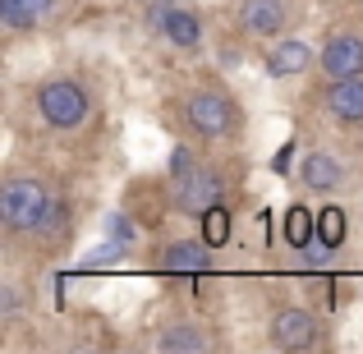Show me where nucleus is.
<instances>
[{
	"mask_svg": "<svg viewBox=\"0 0 363 354\" xmlns=\"http://www.w3.org/2000/svg\"><path fill=\"white\" fill-rule=\"evenodd\" d=\"M345 221H350V216L340 212V207H322V212H318V244L327 248V253H336V248L345 244V231H350Z\"/></svg>",
	"mask_w": 363,
	"mask_h": 354,
	"instance_id": "dca6fc26",
	"label": "nucleus"
},
{
	"mask_svg": "<svg viewBox=\"0 0 363 354\" xmlns=\"http://www.w3.org/2000/svg\"><path fill=\"white\" fill-rule=\"evenodd\" d=\"M143 28H147L152 37H161L175 55H189V60L207 51L203 9L189 5V0H147V9H143Z\"/></svg>",
	"mask_w": 363,
	"mask_h": 354,
	"instance_id": "39448f33",
	"label": "nucleus"
},
{
	"mask_svg": "<svg viewBox=\"0 0 363 354\" xmlns=\"http://www.w3.org/2000/svg\"><path fill=\"white\" fill-rule=\"evenodd\" d=\"M230 23L244 42H276L294 28V5L290 0H235Z\"/></svg>",
	"mask_w": 363,
	"mask_h": 354,
	"instance_id": "0eeeda50",
	"label": "nucleus"
},
{
	"mask_svg": "<svg viewBox=\"0 0 363 354\" xmlns=\"http://www.w3.org/2000/svg\"><path fill=\"white\" fill-rule=\"evenodd\" d=\"M262 70L272 83H290V79H303V74L318 70V46L308 42V37H276V42H267V55H262Z\"/></svg>",
	"mask_w": 363,
	"mask_h": 354,
	"instance_id": "1a4fd4ad",
	"label": "nucleus"
},
{
	"mask_svg": "<svg viewBox=\"0 0 363 354\" xmlns=\"http://www.w3.org/2000/svg\"><path fill=\"white\" fill-rule=\"evenodd\" d=\"M285 244H294V248H313L318 244V216H313L308 207L294 203L290 212H285Z\"/></svg>",
	"mask_w": 363,
	"mask_h": 354,
	"instance_id": "2eb2a0df",
	"label": "nucleus"
},
{
	"mask_svg": "<svg viewBox=\"0 0 363 354\" xmlns=\"http://www.w3.org/2000/svg\"><path fill=\"white\" fill-rule=\"evenodd\" d=\"M212 253L216 248L207 239H166L157 248V272L166 276H203L212 272Z\"/></svg>",
	"mask_w": 363,
	"mask_h": 354,
	"instance_id": "ddd939ff",
	"label": "nucleus"
},
{
	"mask_svg": "<svg viewBox=\"0 0 363 354\" xmlns=\"http://www.w3.org/2000/svg\"><path fill=\"white\" fill-rule=\"evenodd\" d=\"M235 175L212 157H198L194 148L179 143L170 157V175H166V203L179 216H207L212 207L230 203Z\"/></svg>",
	"mask_w": 363,
	"mask_h": 354,
	"instance_id": "20e7f679",
	"label": "nucleus"
},
{
	"mask_svg": "<svg viewBox=\"0 0 363 354\" xmlns=\"http://www.w3.org/2000/svg\"><path fill=\"white\" fill-rule=\"evenodd\" d=\"M152 350H161V354H216V350H225V336L212 322L175 318L152 336Z\"/></svg>",
	"mask_w": 363,
	"mask_h": 354,
	"instance_id": "9d476101",
	"label": "nucleus"
},
{
	"mask_svg": "<svg viewBox=\"0 0 363 354\" xmlns=\"http://www.w3.org/2000/svg\"><path fill=\"white\" fill-rule=\"evenodd\" d=\"M313 5H340V0H313Z\"/></svg>",
	"mask_w": 363,
	"mask_h": 354,
	"instance_id": "a211bd4d",
	"label": "nucleus"
},
{
	"mask_svg": "<svg viewBox=\"0 0 363 354\" xmlns=\"http://www.w3.org/2000/svg\"><path fill=\"white\" fill-rule=\"evenodd\" d=\"M65 14V0H0V23L9 33H37Z\"/></svg>",
	"mask_w": 363,
	"mask_h": 354,
	"instance_id": "4468645a",
	"label": "nucleus"
},
{
	"mask_svg": "<svg viewBox=\"0 0 363 354\" xmlns=\"http://www.w3.org/2000/svg\"><path fill=\"white\" fill-rule=\"evenodd\" d=\"M299 189L318 198H340L350 189V166L331 148H308L299 157Z\"/></svg>",
	"mask_w": 363,
	"mask_h": 354,
	"instance_id": "6e6552de",
	"label": "nucleus"
},
{
	"mask_svg": "<svg viewBox=\"0 0 363 354\" xmlns=\"http://www.w3.org/2000/svg\"><path fill=\"white\" fill-rule=\"evenodd\" d=\"M267 345L281 354H313L327 345V327L308 304H276L267 318Z\"/></svg>",
	"mask_w": 363,
	"mask_h": 354,
	"instance_id": "423d86ee",
	"label": "nucleus"
},
{
	"mask_svg": "<svg viewBox=\"0 0 363 354\" xmlns=\"http://www.w3.org/2000/svg\"><path fill=\"white\" fill-rule=\"evenodd\" d=\"M65 221L60 189L42 170H9L0 179V235L9 244H37L55 239Z\"/></svg>",
	"mask_w": 363,
	"mask_h": 354,
	"instance_id": "f03ea898",
	"label": "nucleus"
},
{
	"mask_svg": "<svg viewBox=\"0 0 363 354\" xmlns=\"http://www.w3.org/2000/svg\"><path fill=\"white\" fill-rule=\"evenodd\" d=\"M318 111L336 129H363V74H354V79H322Z\"/></svg>",
	"mask_w": 363,
	"mask_h": 354,
	"instance_id": "f8f14e48",
	"label": "nucleus"
},
{
	"mask_svg": "<svg viewBox=\"0 0 363 354\" xmlns=\"http://www.w3.org/2000/svg\"><path fill=\"white\" fill-rule=\"evenodd\" d=\"M318 74L322 79H354L363 74V28H336L318 46Z\"/></svg>",
	"mask_w": 363,
	"mask_h": 354,
	"instance_id": "9b49d317",
	"label": "nucleus"
},
{
	"mask_svg": "<svg viewBox=\"0 0 363 354\" xmlns=\"http://www.w3.org/2000/svg\"><path fill=\"white\" fill-rule=\"evenodd\" d=\"M28 101H33L37 124H42V129H51V133H60V138L88 133L92 120H97V111H101L92 79H88V74H79V70H55V74H46L42 83H33Z\"/></svg>",
	"mask_w": 363,
	"mask_h": 354,
	"instance_id": "7ed1b4c3",
	"label": "nucleus"
},
{
	"mask_svg": "<svg viewBox=\"0 0 363 354\" xmlns=\"http://www.w3.org/2000/svg\"><path fill=\"white\" fill-rule=\"evenodd\" d=\"M170 124L184 143L198 148H230L244 138V101L225 79H194L166 101Z\"/></svg>",
	"mask_w": 363,
	"mask_h": 354,
	"instance_id": "f257e3e1",
	"label": "nucleus"
},
{
	"mask_svg": "<svg viewBox=\"0 0 363 354\" xmlns=\"http://www.w3.org/2000/svg\"><path fill=\"white\" fill-rule=\"evenodd\" d=\"M198 221H203V239L212 248H221V244H230V235H235V221H230V207H212V212L207 216H198Z\"/></svg>",
	"mask_w": 363,
	"mask_h": 354,
	"instance_id": "f3484780",
	"label": "nucleus"
}]
</instances>
